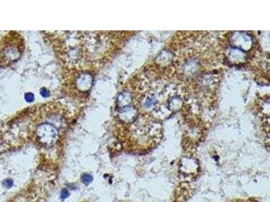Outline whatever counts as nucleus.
<instances>
[{
	"mask_svg": "<svg viewBox=\"0 0 270 202\" xmlns=\"http://www.w3.org/2000/svg\"><path fill=\"white\" fill-rule=\"evenodd\" d=\"M24 49L23 39L20 34L13 32L3 42L0 51V64L7 66L16 62L21 56Z\"/></svg>",
	"mask_w": 270,
	"mask_h": 202,
	"instance_id": "f257e3e1",
	"label": "nucleus"
},
{
	"mask_svg": "<svg viewBox=\"0 0 270 202\" xmlns=\"http://www.w3.org/2000/svg\"><path fill=\"white\" fill-rule=\"evenodd\" d=\"M57 131L53 126L45 124L40 126L38 129V136L42 144L51 146L54 143L57 138Z\"/></svg>",
	"mask_w": 270,
	"mask_h": 202,
	"instance_id": "f03ea898",
	"label": "nucleus"
},
{
	"mask_svg": "<svg viewBox=\"0 0 270 202\" xmlns=\"http://www.w3.org/2000/svg\"><path fill=\"white\" fill-rule=\"evenodd\" d=\"M93 180V176L91 175H88V174H85V175H83L81 177L82 182L85 185H89L92 182Z\"/></svg>",
	"mask_w": 270,
	"mask_h": 202,
	"instance_id": "7ed1b4c3",
	"label": "nucleus"
},
{
	"mask_svg": "<svg viewBox=\"0 0 270 202\" xmlns=\"http://www.w3.org/2000/svg\"><path fill=\"white\" fill-rule=\"evenodd\" d=\"M3 184L6 188H10L14 184V182H13L12 179H6V180L3 181Z\"/></svg>",
	"mask_w": 270,
	"mask_h": 202,
	"instance_id": "20e7f679",
	"label": "nucleus"
},
{
	"mask_svg": "<svg viewBox=\"0 0 270 202\" xmlns=\"http://www.w3.org/2000/svg\"><path fill=\"white\" fill-rule=\"evenodd\" d=\"M69 196V193L68 191V190L66 189H64L62 191H61V199H66Z\"/></svg>",
	"mask_w": 270,
	"mask_h": 202,
	"instance_id": "39448f33",
	"label": "nucleus"
},
{
	"mask_svg": "<svg viewBox=\"0 0 270 202\" xmlns=\"http://www.w3.org/2000/svg\"><path fill=\"white\" fill-rule=\"evenodd\" d=\"M235 202H251L249 201H235Z\"/></svg>",
	"mask_w": 270,
	"mask_h": 202,
	"instance_id": "423d86ee",
	"label": "nucleus"
}]
</instances>
